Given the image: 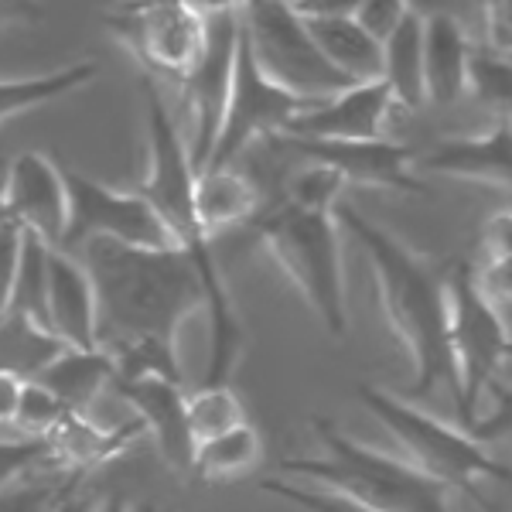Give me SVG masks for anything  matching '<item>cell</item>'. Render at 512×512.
I'll return each mask as SVG.
<instances>
[{
    "instance_id": "35",
    "label": "cell",
    "mask_w": 512,
    "mask_h": 512,
    "mask_svg": "<svg viewBox=\"0 0 512 512\" xmlns=\"http://www.w3.org/2000/svg\"><path fill=\"white\" fill-rule=\"evenodd\" d=\"M485 48L509 55L512 48V0H482Z\"/></svg>"
},
{
    "instance_id": "41",
    "label": "cell",
    "mask_w": 512,
    "mask_h": 512,
    "mask_svg": "<svg viewBox=\"0 0 512 512\" xmlns=\"http://www.w3.org/2000/svg\"><path fill=\"white\" fill-rule=\"evenodd\" d=\"M96 512H134V506L123 495H110V499L96 502Z\"/></svg>"
},
{
    "instance_id": "15",
    "label": "cell",
    "mask_w": 512,
    "mask_h": 512,
    "mask_svg": "<svg viewBox=\"0 0 512 512\" xmlns=\"http://www.w3.org/2000/svg\"><path fill=\"white\" fill-rule=\"evenodd\" d=\"M509 158H512L509 120H495L478 137H448L441 144H434L424 158L414 161V168L437 178H458V181H472V185L495 188V192H506L509 164H512Z\"/></svg>"
},
{
    "instance_id": "21",
    "label": "cell",
    "mask_w": 512,
    "mask_h": 512,
    "mask_svg": "<svg viewBox=\"0 0 512 512\" xmlns=\"http://www.w3.org/2000/svg\"><path fill=\"white\" fill-rule=\"evenodd\" d=\"M256 212H260V192L246 175H239L236 168L222 171H205L198 175L195 185V216L198 226L205 229V236L216 243L222 229L246 226Z\"/></svg>"
},
{
    "instance_id": "38",
    "label": "cell",
    "mask_w": 512,
    "mask_h": 512,
    "mask_svg": "<svg viewBox=\"0 0 512 512\" xmlns=\"http://www.w3.org/2000/svg\"><path fill=\"white\" fill-rule=\"evenodd\" d=\"M21 386H24V379L11 376V373H0V431H7V427L14 431V414H18Z\"/></svg>"
},
{
    "instance_id": "25",
    "label": "cell",
    "mask_w": 512,
    "mask_h": 512,
    "mask_svg": "<svg viewBox=\"0 0 512 512\" xmlns=\"http://www.w3.org/2000/svg\"><path fill=\"white\" fill-rule=\"evenodd\" d=\"M263 461V437L246 420L233 431L209 437V441L195 444L192 475L205 485L216 482H239V478L253 475V468Z\"/></svg>"
},
{
    "instance_id": "6",
    "label": "cell",
    "mask_w": 512,
    "mask_h": 512,
    "mask_svg": "<svg viewBox=\"0 0 512 512\" xmlns=\"http://www.w3.org/2000/svg\"><path fill=\"white\" fill-rule=\"evenodd\" d=\"M239 28L250 45L256 69L274 86L304 103H321L349 89L352 82L335 72L318 52L315 38L287 0H256L239 14Z\"/></svg>"
},
{
    "instance_id": "40",
    "label": "cell",
    "mask_w": 512,
    "mask_h": 512,
    "mask_svg": "<svg viewBox=\"0 0 512 512\" xmlns=\"http://www.w3.org/2000/svg\"><path fill=\"white\" fill-rule=\"evenodd\" d=\"M52 512H96V499L86 492V482H82L79 489H72Z\"/></svg>"
},
{
    "instance_id": "39",
    "label": "cell",
    "mask_w": 512,
    "mask_h": 512,
    "mask_svg": "<svg viewBox=\"0 0 512 512\" xmlns=\"http://www.w3.org/2000/svg\"><path fill=\"white\" fill-rule=\"evenodd\" d=\"M198 18H219V14H243L256 0H181Z\"/></svg>"
},
{
    "instance_id": "11",
    "label": "cell",
    "mask_w": 512,
    "mask_h": 512,
    "mask_svg": "<svg viewBox=\"0 0 512 512\" xmlns=\"http://www.w3.org/2000/svg\"><path fill=\"white\" fill-rule=\"evenodd\" d=\"M239 41V14H219L205 18V41L195 65L181 79V99L192 113V140H188V158L195 175H202L209 154L216 147L222 117H226L229 86H233V62Z\"/></svg>"
},
{
    "instance_id": "19",
    "label": "cell",
    "mask_w": 512,
    "mask_h": 512,
    "mask_svg": "<svg viewBox=\"0 0 512 512\" xmlns=\"http://www.w3.org/2000/svg\"><path fill=\"white\" fill-rule=\"evenodd\" d=\"M113 379H117V366L103 349H65L38 376V383L59 396L69 414L93 417L96 403L113 393Z\"/></svg>"
},
{
    "instance_id": "31",
    "label": "cell",
    "mask_w": 512,
    "mask_h": 512,
    "mask_svg": "<svg viewBox=\"0 0 512 512\" xmlns=\"http://www.w3.org/2000/svg\"><path fill=\"white\" fill-rule=\"evenodd\" d=\"M256 489L274 495L277 502H287V506H294L297 512H373V509L355 506V502H349V499H338V495H332V492L311 489V485L294 482V478H284V475L260 478Z\"/></svg>"
},
{
    "instance_id": "17",
    "label": "cell",
    "mask_w": 512,
    "mask_h": 512,
    "mask_svg": "<svg viewBox=\"0 0 512 512\" xmlns=\"http://www.w3.org/2000/svg\"><path fill=\"white\" fill-rule=\"evenodd\" d=\"M137 437H144V427L134 417H127L120 427L96 424L86 414H65L52 434H45L48 448H52V461L69 472L93 475L99 465L120 458L134 448Z\"/></svg>"
},
{
    "instance_id": "26",
    "label": "cell",
    "mask_w": 512,
    "mask_h": 512,
    "mask_svg": "<svg viewBox=\"0 0 512 512\" xmlns=\"http://www.w3.org/2000/svg\"><path fill=\"white\" fill-rule=\"evenodd\" d=\"M89 482L86 472L48 465L0 489V512H52L72 489Z\"/></svg>"
},
{
    "instance_id": "37",
    "label": "cell",
    "mask_w": 512,
    "mask_h": 512,
    "mask_svg": "<svg viewBox=\"0 0 512 512\" xmlns=\"http://www.w3.org/2000/svg\"><path fill=\"white\" fill-rule=\"evenodd\" d=\"M41 21V0H0V31L31 28Z\"/></svg>"
},
{
    "instance_id": "13",
    "label": "cell",
    "mask_w": 512,
    "mask_h": 512,
    "mask_svg": "<svg viewBox=\"0 0 512 512\" xmlns=\"http://www.w3.org/2000/svg\"><path fill=\"white\" fill-rule=\"evenodd\" d=\"M113 396H120L130 417L144 427V434L154 441L164 465L178 475H192L195 441L192 431H188L185 386L158 376H117L113 379Z\"/></svg>"
},
{
    "instance_id": "43",
    "label": "cell",
    "mask_w": 512,
    "mask_h": 512,
    "mask_svg": "<svg viewBox=\"0 0 512 512\" xmlns=\"http://www.w3.org/2000/svg\"><path fill=\"white\" fill-rule=\"evenodd\" d=\"M0 222H7V212H4V198H0Z\"/></svg>"
},
{
    "instance_id": "34",
    "label": "cell",
    "mask_w": 512,
    "mask_h": 512,
    "mask_svg": "<svg viewBox=\"0 0 512 512\" xmlns=\"http://www.w3.org/2000/svg\"><path fill=\"white\" fill-rule=\"evenodd\" d=\"M21 246H24L21 226H14L11 219L0 222V315H7V308H11L14 277H18L21 267Z\"/></svg>"
},
{
    "instance_id": "9",
    "label": "cell",
    "mask_w": 512,
    "mask_h": 512,
    "mask_svg": "<svg viewBox=\"0 0 512 512\" xmlns=\"http://www.w3.org/2000/svg\"><path fill=\"white\" fill-rule=\"evenodd\" d=\"M304 106H311V103L284 93V89L274 86V82L256 69L250 45H246V38H243V28H239L226 117H222L216 147H212L205 171L233 168V164L246 154V147H253L256 140H270V137L284 134V127L304 110Z\"/></svg>"
},
{
    "instance_id": "16",
    "label": "cell",
    "mask_w": 512,
    "mask_h": 512,
    "mask_svg": "<svg viewBox=\"0 0 512 512\" xmlns=\"http://www.w3.org/2000/svg\"><path fill=\"white\" fill-rule=\"evenodd\" d=\"M45 321L69 349H99L93 280L79 263V256L65 250H48Z\"/></svg>"
},
{
    "instance_id": "4",
    "label": "cell",
    "mask_w": 512,
    "mask_h": 512,
    "mask_svg": "<svg viewBox=\"0 0 512 512\" xmlns=\"http://www.w3.org/2000/svg\"><path fill=\"white\" fill-rule=\"evenodd\" d=\"M246 229L260 239L270 260L284 270L315 318L332 338L349 332V297H345L342 243H338L335 209H304L287 198L260 205V212L246 222Z\"/></svg>"
},
{
    "instance_id": "30",
    "label": "cell",
    "mask_w": 512,
    "mask_h": 512,
    "mask_svg": "<svg viewBox=\"0 0 512 512\" xmlns=\"http://www.w3.org/2000/svg\"><path fill=\"white\" fill-rule=\"evenodd\" d=\"M69 414L65 403L55 396L48 386H41L38 379H28L21 386L18 414H14V434L21 437H45L59 427V420Z\"/></svg>"
},
{
    "instance_id": "29",
    "label": "cell",
    "mask_w": 512,
    "mask_h": 512,
    "mask_svg": "<svg viewBox=\"0 0 512 512\" xmlns=\"http://www.w3.org/2000/svg\"><path fill=\"white\" fill-rule=\"evenodd\" d=\"M48 250L41 239L24 233V246H21V267L18 277H14V291H11V308L18 315L35 318L38 325L48 328L45 321V291H48Z\"/></svg>"
},
{
    "instance_id": "32",
    "label": "cell",
    "mask_w": 512,
    "mask_h": 512,
    "mask_svg": "<svg viewBox=\"0 0 512 512\" xmlns=\"http://www.w3.org/2000/svg\"><path fill=\"white\" fill-rule=\"evenodd\" d=\"M48 465H55V461L45 437H0V489Z\"/></svg>"
},
{
    "instance_id": "20",
    "label": "cell",
    "mask_w": 512,
    "mask_h": 512,
    "mask_svg": "<svg viewBox=\"0 0 512 512\" xmlns=\"http://www.w3.org/2000/svg\"><path fill=\"white\" fill-rule=\"evenodd\" d=\"M318 52L335 72L352 82H376L383 69V45L369 38L355 18H301Z\"/></svg>"
},
{
    "instance_id": "7",
    "label": "cell",
    "mask_w": 512,
    "mask_h": 512,
    "mask_svg": "<svg viewBox=\"0 0 512 512\" xmlns=\"http://www.w3.org/2000/svg\"><path fill=\"white\" fill-rule=\"evenodd\" d=\"M103 28L127 48L144 76L185 79L205 41V18L181 0H117L103 11Z\"/></svg>"
},
{
    "instance_id": "8",
    "label": "cell",
    "mask_w": 512,
    "mask_h": 512,
    "mask_svg": "<svg viewBox=\"0 0 512 512\" xmlns=\"http://www.w3.org/2000/svg\"><path fill=\"white\" fill-rule=\"evenodd\" d=\"M62 181L69 216H65L59 250L76 253L86 243H96V239L120 246H140V250H168V246H175V239L168 236V229L161 226L154 209L137 192L106 188L103 181L72 168H62Z\"/></svg>"
},
{
    "instance_id": "3",
    "label": "cell",
    "mask_w": 512,
    "mask_h": 512,
    "mask_svg": "<svg viewBox=\"0 0 512 512\" xmlns=\"http://www.w3.org/2000/svg\"><path fill=\"white\" fill-rule=\"evenodd\" d=\"M311 427H315L321 454L318 458L287 454L280 458L277 475L332 492L373 512H454V492L448 485L420 475L400 454L359 444L328 417H311Z\"/></svg>"
},
{
    "instance_id": "28",
    "label": "cell",
    "mask_w": 512,
    "mask_h": 512,
    "mask_svg": "<svg viewBox=\"0 0 512 512\" xmlns=\"http://www.w3.org/2000/svg\"><path fill=\"white\" fill-rule=\"evenodd\" d=\"M465 96H472L478 106H485L495 117L509 120L512 99V65L509 55H499L485 45H472L465 69Z\"/></svg>"
},
{
    "instance_id": "33",
    "label": "cell",
    "mask_w": 512,
    "mask_h": 512,
    "mask_svg": "<svg viewBox=\"0 0 512 512\" xmlns=\"http://www.w3.org/2000/svg\"><path fill=\"white\" fill-rule=\"evenodd\" d=\"M414 11L410 0H362V7L355 11V21L366 31L369 38H376L383 45L386 38L393 35V28L400 24L407 14Z\"/></svg>"
},
{
    "instance_id": "27",
    "label": "cell",
    "mask_w": 512,
    "mask_h": 512,
    "mask_svg": "<svg viewBox=\"0 0 512 512\" xmlns=\"http://www.w3.org/2000/svg\"><path fill=\"white\" fill-rule=\"evenodd\" d=\"M185 410H188V431H192L195 444L233 431V427L250 420L243 400L233 390V383H219V386L202 383L198 390L185 393Z\"/></svg>"
},
{
    "instance_id": "24",
    "label": "cell",
    "mask_w": 512,
    "mask_h": 512,
    "mask_svg": "<svg viewBox=\"0 0 512 512\" xmlns=\"http://www.w3.org/2000/svg\"><path fill=\"white\" fill-rule=\"evenodd\" d=\"M65 349L69 345L35 318L18 315V311L0 315V373H11L28 383L45 373Z\"/></svg>"
},
{
    "instance_id": "22",
    "label": "cell",
    "mask_w": 512,
    "mask_h": 512,
    "mask_svg": "<svg viewBox=\"0 0 512 512\" xmlns=\"http://www.w3.org/2000/svg\"><path fill=\"white\" fill-rule=\"evenodd\" d=\"M379 79L390 89L400 110H420L424 99V14L410 11L383 41V69Z\"/></svg>"
},
{
    "instance_id": "18",
    "label": "cell",
    "mask_w": 512,
    "mask_h": 512,
    "mask_svg": "<svg viewBox=\"0 0 512 512\" xmlns=\"http://www.w3.org/2000/svg\"><path fill=\"white\" fill-rule=\"evenodd\" d=\"M472 41L454 14L424 18V99L434 106H454L465 96V69Z\"/></svg>"
},
{
    "instance_id": "12",
    "label": "cell",
    "mask_w": 512,
    "mask_h": 512,
    "mask_svg": "<svg viewBox=\"0 0 512 512\" xmlns=\"http://www.w3.org/2000/svg\"><path fill=\"white\" fill-rule=\"evenodd\" d=\"M0 198H4V212L21 233L41 239L45 246L59 250L65 233V216H69V202H65V181L62 168L48 154L24 151L11 161L7 178L0 181Z\"/></svg>"
},
{
    "instance_id": "5",
    "label": "cell",
    "mask_w": 512,
    "mask_h": 512,
    "mask_svg": "<svg viewBox=\"0 0 512 512\" xmlns=\"http://www.w3.org/2000/svg\"><path fill=\"white\" fill-rule=\"evenodd\" d=\"M355 396L400 444L403 461H410L420 475L448 485L451 492L472 495L475 506L492 509V502L482 495V485H506L509 465L492 458L482 441H475L458 424H444L441 417L414 407V400H403V396L383 390L376 383L355 386Z\"/></svg>"
},
{
    "instance_id": "2",
    "label": "cell",
    "mask_w": 512,
    "mask_h": 512,
    "mask_svg": "<svg viewBox=\"0 0 512 512\" xmlns=\"http://www.w3.org/2000/svg\"><path fill=\"white\" fill-rule=\"evenodd\" d=\"M335 219L366 250L379 308L393 338L414 366L410 396L448 393L454 400V366L448 345V270L451 263L410 250L390 229L366 219L352 202H335Z\"/></svg>"
},
{
    "instance_id": "36",
    "label": "cell",
    "mask_w": 512,
    "mask_h": 512,
    "mask_svg": "<svg viewBox=\"0 0 512 512\" xmlns=\"http://www.w3.org/2000/svg\"><path fill=\"white\" fill-rule=\"evenodd\" d=\"M297 18H355L362 0H287Z\"/></svg>"
},
{
    "instance_id": "14",
    "label": "cell",
    "mask_w": 512,
    "mask_h": 512,
    "mask_svg": "<svg viewBox=\"0 0 512 512\" xmlns=\"http://www.w3.org/2000/svg\"><path fill=\"white\" fill-rule=\"evenodd\" d=\"M393 96L376 82H355L332 99L304 106L297 117L287 123V137H318V140H379L386 137L393 123Z\"/></svg>"
},
{
    "instance_id": "1",
    "label": "cell",
    "mask_w": 512,
    "mask_h": 512,
    "mask_svg": "<svg viewBox=\"0 0 512 512\" xmlns=\"http://www.w3.org/2000/svg\"><path fill=\"white\" fill-rule=\"evenodd\" d=\"M79 263L96 294V345L113 359L120 379L158 376L181 383L178 335L205 308L202 280L185 250H140L86 243Z\"/></svg>"
},
{
    "instance_id": "10",
    "label": "cell",
    "mask_w": 512,
    "mask_h": 512,
    "mask_svg": "<svg viewBox=\"0 0 512 512\" xmlns=\"http://www.w3.org/2000/svg\"><path fill=\"white\" fill-rule=\"evenodd\" d=\"M277 151H291L294 158L335 171L342 185L379 188V192L427 195L431 188L414 171V151L390 137L379 140H318V137H287L277 134L267 140Z\"/></svg>"
},
{
    "instance_id": "23",
    "label": "cell",
    "mask_w": 512,
    "mask_h": 512,
    "mask_svg": "<svg viewBox=\"0 0 512 512\" xmlns=\"http://www.w3.org/2000/svg\"><path fill=\"white\" fill-rule=\"evenodd\" d=\"M96 72H99L96 59H79L72 65H62V69L38 72V76L0 79V123L79 93V89H86L96 79Z\"/></svg>"
},
{
    "instance_id": "42",
    "label": "cell",
    "mask_w": 512,
    "mask_h": 512,
    "mask_svg": "<svg viewBox=\"0 0 512 512\" xmlns=\"http://www.w3.org/2000/svg\"><path fill=\"white\" fill-rule=\"evenodd\" d=\"M134 512H178L175 506H161V502H144L140 509H134Z\"/></svg>"
}]
</instances>
